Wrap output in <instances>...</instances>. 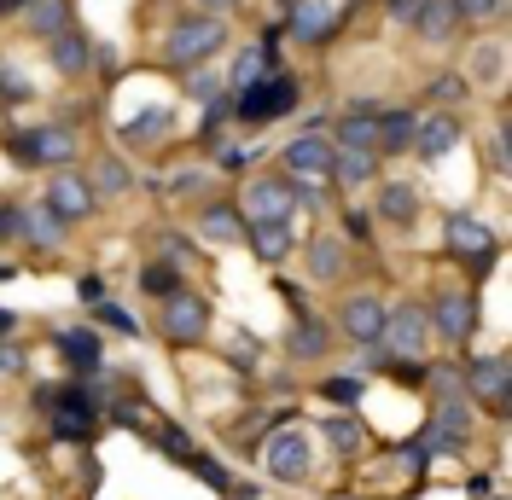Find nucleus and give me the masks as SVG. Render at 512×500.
<instances>
[{"label": "nucleus", "instance_id": "6ab92c4d", "mask_svg": "<svg viewBox=\"0 0 512 500\" xmlns=\"http://www.w3.org/2000/svg\"><path fill=\"white\" fill-rule=\"evenodd\" d=\"M466 384H472L478 396L507 402V361H478V367H466Z\"/></svg>", "mask_w": 512, "mask_h": 500}, {"label": "nucleus", "instance_id": "473e14b6", "mask_svg": "<svg viewBox=\"0 0 512 500\" xmlns=\"http://www.w3.org/2000/svg\"><path fill=\"white\" fill-rule=\"evenodd\" d=\"M99 320H105V326H117V332H128V338L140 332V320H128V314H123V309H111V303L99 309Z\"/></svg>", "mask_w": 512, "mask_h": 500}, {"label": "nucleus", "instance_id": "c756f323", "mask_svg": "<svg viewBox=\"0 0 512 500\" xmlns=\"http://www.w3.org/2000/svg\"><path fill=\"white\" fill-rule=\"evenodd\" d=\"M163 128H169V111H146V117H134L123 134L128 140H152V134H163Z\"/></svg>", "mask_w": 512, "mask_h": 500}, {"label": "nucleus", "instance_id": "f257e3e1", "mask_svg": "<svg viewBox=\"0 0 512 500\" xmlns=\"http://www.w3.org/2000/svg\"><path fill=\"white\" fill-rule=\"evenodd\" d=\"M297 105V82H291L286 70H274V76H262V82H251V88H239V117H280V111H291Z\"/></svg>", "mask_w": 512, "mask_h": 500}, {"label": "nucleus", "instance_id": "e433bc0d", "mask_svg": "<svg viewBox=\"0 0 512 500\" xmlns=\"http://www.w3.org/2000/svg\"><path fill=\"white\" fill-rule=\"evenodd\" d=\"M454 6H460V12H466V18H489V12H495V6H501V0H454Z\"/></svg>", "mask_w": 512, "mask_h": 500}, {"label": "nucleus", "instance_id": "20e7f679", "mask_svg": "<svg viewBox=\"0 0 512 500\" xmlns=\"http://www.w3.org/2000/svg\"><path fill=\"white\" fill-rule=\"evenodd\" d=\"M286 169L297 181H309V187L326 181V175H332V140H326V134H297L286 146Z\"/></svg>", "mask_w": 512, "mask_h": 500}, {"label": "nucleus", "instance_id": "f3484780", "mask_svg": "<svg viewBox=\"0 0 512 500\" xmlns=\"http://www.w3.org/2000/svg\"><path fill=\"white\" fill-rule=\"evenodd\" d=\"M338 146H344V152H373V146H379V123H373V111H355L350 123L338 128Z\"/></svg>", "mask_w": 512, "mask_h": 500}, {"label": "nucleus", "instance_id": "5701e85b", "mask_svg": "<svg viewBox=\"0 0 512 500\" xmlns=\"http://www.w3.org/2000/svg\"><path fill=\"white\" fill-rule=\"evenodd\" d=\"M379 210H384L390 221H408V216H414V187H402V181H390V187L379 192Z\"/></svg>", "mask_w": 512, "mask_h": 500}, {"label": "nucleus", "instance_id": "2eb2a0df", "mask_svg": "<svg viewBox=\"0 0 512 500\" xmlns=\"http://www.w3.org/2000/svg\"><path fill=\"white\" fill-rule=\"evenodd\" d=\"M448 245L460 250V256H489V250H495V239H489V227H483V221L454 216V221H448Z\"/></svg>", "mask_w": 512, "mask_h": 500}, {"label": "nucleus", "instance_id": "4468645a", "mask_svg": "<svg viewBox=\"0 0 512 500\" xmlns=\"http://www.w3.org/2000/svg\"><path fill=\"white\" fill-rule=\"evenodd\" d=\"M414 146H419L425 157L454 152V146H460V123H454V117H431V123H419V128H414Z\"/></svg>", "mask_w": 512, "mask_h": 500}, {"label": "nucleus", "instance_id": "393cba45", "mask_svg": "<svg viewBox=\"0 0 512 500\" xmlns=\"http://www.w3.org/2000/svg\"><path fill=\"white\" fill-rule=\"evenodd\" d=\"M123 187H128V169L117 163V157H99V169H94V181H88V192H105V198H111V192H123Z\"/></svg>", "mask_w": 512, "mask_h": 500}, {"label": "nucleus", "instance_id": "f704fd0d", "mask_svg": "<svg viewBox=\"0 0 512 500\" xmlns=\"http://www.w3.org/2000/svg\"><path fill=\"white\" fill-rule=\"evenodd\" d=\"M326 396H332V402H355V396H361V384H355V378H332V384H326Z\"/></svg>", "mask_w": 512, "mask_h": 500}, {"label": "nucleus", "instance_id": "a878e982", "mask_svg": "<svg viewBox=\"0 0 512 500\" xmlns=\"http://www.w3.org/2000/svg\"><path fill=\"white\" fill-rule=\"evenodd\" d=\"M59 349H64V355H76L82 367H99V338H94V332H64Z\"/></svg>", "mask_w": 512, "mask_h": 500}, {"label": "nucleus", "instance_id": "9d476101", "mask_svg": "<svg viewBox=\"0 0 512 500\" xmlns=\"http://www.w3.org/2000/svg\"><path fill=\"white\" fill-rule=\"evenodd\" d=\"M338 320H344V332H350L355 344H379L384 338V303L379 297H350Z\"/></svg>", "mask_w": 512, "mask_h": 500}, {"label": "nucleus", "instance_id": "dca6fc26", "mask_svg": "<svg viewBox=\"0 0 512 500\" xmlns=\"http://www.w3.org/2000/svg\"><path fill=\"white\" fill-rule=\"evenodd\" d=\"M291 30L303 35V41H320V35L332 30V0H303V6H291Z\"/></svg>", "mask_w": 512, "mask_h": 500}, {"label": "nucleus", "instance_id": "cd10ccee", "mask_svg": "<svg viewBox=\"0 0 512 500\" xmlns=\"http://www.w3.org/2000/svg\"><path fill=\"white\" fill-rule=\"evenodd\" d=\"M338 262H344V250L332 245V239H315V250H309V268H315L320 280H332V274H338Z\"/></svg>", "mask_w": 512, "mask_h": 500}, {"label": "nucleus", "instance_id": "1a4fd4ad", "mask_svg": "<svg viewBox=\"0 0 512 500\" xmlns=\"http://www.w3.org/2000/svg\"><path fill=\"white\" fill-rule=\"evenodd\" d=\"M47 210L59 221H76V216L94 210V192H88L82 175H53V181H47Z\"/></svg>", "mask_w": 512, "mask_h": 500}, {"label": "nucleus", "instance_id": "37998d69", "mask_svg": "<svg viewBox=\"0 0 512 500\" xmlns=\"http://www.w3.org/2000/svg\"><path fill=\"white\" fill-rule=\"evenodd\" d=\"M24 6H30V0H0V12H24Z\"/></svg>", "mask_w": 512, "mask_h": 500}, {"label": "nucleus", "instance_id": "c85d7f7f", "mask_svg": "<svg viewBox=\"0 0 512 500\" xmlns=\"http://www.w3.org/2000/svg\"><path fill=\"white\" fill-rule=\"evenodd\" d=\"M204 233H210L216 245H227V239H239V216H233V210H210V216H204Z\"/></svg>", "mask_w": 512, "mask_h": 500}, {"label": "nucleus", "instance_id": "58836bf2", "mask_svg": "<svg viewBox=\"0 0 512 500\" xmlns=\"http://www.w3.org/2000/svg\"><path fill=\"white\" fill-rule=\"evenodd\" d=\"M192 94H198V99H216V76H210V70H198V76H192Z\"/></svg>", "mask_w": 512, "mask_h": 500}, {"label": "nucleus", "instance_id": "f8f14e48", "mask_svg": "<svg viewBox=\"0 0 512 500\" xmlns=\"http://www.w3.org/2000/svg\"><path fill=\"white\" fill-rule=\"evenodd\" d=\"M396 18H414V30L431 35V41H443L454 30V6L448 0H396Z\"/></svg>", "mask_w": 512, "mask_h": 500}, {"label": "nucleus", "instance_id": "4be33fe9", "mask_svg": "<svg viewBox=\"0 0 512 500\" xmlns=\"http://www.w3.org/2000/svg\"><path fill=\"white\" fill-rule=\"evenodd\" d=\"M53 64H59V70H82V64H88V47H82V35L76 30H59V41H53Z\"/></svg>", "mask_w": 512, "mask_h": 500}, {"label": "nucleus", "instance_id": "7ed1b4c3", "mask_svg": "<svg viewBox=\"0 0 512 500\" xmlns=\"http://www.w3.org/2000/svg\"><path fill=\"white\" fill-rule=\"evenodd\" d=\"M262 466L274 471V477H286V483H303L309 477V437L303 431H274L268 448H262Z\"/></svg>", "mask_w": 512, "mask_h": 500}, {"label": "nucleus", "instance_id": "f03ea898", "mask_svg": "<svg viewBox=\"0 0 512 500\" xmlns=\"http://www.w3.org/2000/svg\"><path fill=\"white\" fill-rule=\"evenodd\" d=\"M222 41H227V35H222L216 18H187V24H175V30H169V59H175V64H198V59H210Z\"/></svg>", "mask_w": 512, "mask_h": 500}, {"label": "nucleus", "instance_id": "72a5a7b5", "mask_svg": "<svg viewBox=\"0 0 512 500\" xmlns=\"http://www.w3.org/2000/svg\"><path fill=\"white\" fill-rule=\"evenodd\" d=\"M0 94H6V99H30V88H24V76H18V70H0Z\"/></svg>", "mask_w": 512, "mask_h": 500}, {"label": "nucleus", "instance_id": "423d86ee", "mask_svg": "<svg viewBox=\"0 0 512 500\" xmlns=\"http://www.w3.org/2000/svg\"><path fill=\"white\" fill-rule=\"evenodd\" d=\"M12 152L24 157V163H70L76 140L59 134V128H35V134H12Z\"/></svg>", "mask_w": 512, "mask_h": 500}, {"label": "nucleus", "instance_id": "a211bd4d", "mask_svg": "<svg viewBox=\"0 0 512 500\" xmlns=\"http://www.w3.org/2000/svg\"><path fill=\"white\" fill-rule=\"evenodd\" d=\"M414 117H408V111H384L379 117V146L384 152H408V146H414Z\"/></svg>", "mask_w": 512, "mask_h": 500}, {"label": "nucleus", "instance_id": "aec40b11", "mask_svg": "<svg viewBox=\"0 0 512 500\" xmlns=\"http://www.w3.org/2000/svg\"><path fill=\"white\" fill-rule=\"evenodd\" d=\"M251 239H256V250L268 256V262H280L291 250V233H286V221H251Z\"/></svg>", "mask_w": 512, "mask_h": 500}, {"label": "nucleus", "instance_id": "39448f33", "mask_svg": "<svg viewBox=\"0 0 512 500\" xmlns=\"http://www.w3.org/2000/svg\"><path fill=\"white\" fill-rule=\"evenodd\" d=\"M204 326H210V309H204V297H187V291H175V297H169V309H163V332H169L175 344H192V338H204Z\"/></svg>", "mask_w": 512, "mask_h": 500}, {"label": "nucleus", "instance_id": "ddd939ff", "mask_svg": "<svg viewBox=\"0 0 512 500\" xmlns=\"http://www.w3.org/2000/svg\"><path fill=\"white\" fill-rule=\"evenodd\" d=\"M472 326H478V314H472V303H466L460 291H448L443 303H437V332H443V338H454V344H460V338H466Z\"/></svg>", "mask_w": 512, "mask_h": 500}, {"label": "nucleus", "instance_id": "7c9ffc66", "mask_svg": "<svg viewBox=\"0 0 512 500\" xmlns=\"http://www.w3.org/2000/svg\"><path fill=\"white\" fill-rule=\"evenodd\" d=\"M140 285L158 291V297H175V268H169V262H152V268L140 274Z\"/></svg>", "mask_w": 512, "mask_h": 500}, {"label": "nucleus", "instance_id": "2f4dec72", "mask_svg": "<svg viewBox=\"0 0 512 500\" xmlns=\"http://www.w3.org/2000/svg\"><path fill=\"white\" fill-rule=\"evenodd\" d=\"M181 460H187V466L198 471V477H204V483H210V489H227V471L216 466V460H204V454H181Z\"/></svg>", "mask_w": 512, "mask_h": 500}, {"label": "nucleus", "instance_id": "4c0bfd02", "mask_svg": "<svg viewBox=\"0 0 512 500\" xmlns=\"http://www.w3.org/2000/svg\"><path fill=\"white\" fill-rule=\"evenodd\" d=\"M24 233V216L18 210H0V239H18Z\"/></svg>", "mask_w": 512, "mask_h": 500}, {"label": "nucleus", "instance_id": "ea45409f", "mask_svg": "<svg viewBox=\"0 0 512 500\" xmlns=\"http://www.w3.org/2000/svg\"><path fill=\"white\" fill-rule=\"evenodd\" d=\"M18 367H24V355L18 349H0V373H18Z\"/></svg>", "mask_w": 512, "mask_h": 500}, {"label": "nucleus", "instance_id": "bb28decb", "mask_svg": "<svg viewBox=\"0 0 512 500\" xmlns=\"http://www.w3.org/2000/svg\"><path fill=\"white\" fill-rule=\"evenodd\" d=\"M24 12H30L35 30H64V18H70V12H64V0H30Z\"/></svg>", "mask_w": 512, "mask_h": 500}, {"label": "nucleus", "instance_id": "6e6552de", "mask_svg": "<svg viewBox=\"0 0 512 500\" xmlns=\"http://www.w3.org/2000/svg\"><path fill=\"white\" fill-rule=\"evenodd\" d=\"M425 309H396V314H384V349H396V355H419L425 349Z\"/></svg>", "mask_w": 512, "mask_h": 500}, {"label": "nucleus", "instance_id": "b1692460", "mask_svg": "<svg viewBox=\"0 0 512 500\" xmlns=\"http://www.w3.org/2000/svg\"><path fill=\"white\" fill-rule=\"evenodd\" d=\"M326 442H332L338 454H355V448H361V425L344 419V413H332V419H326Z\"/></svg>", "mask_w": 512, "mask_h": 500}, {"label": "nucleus", "instance_id": "a19ab883", "mask_svg": "<svg viewBox=\"0 0 512 500\" xmlns=\"http://www.w3.org/2000/svg\"><path fill=\"white\" fill-rule=\"evenodd\" d=\"M82 297L88 303H105V280H82Z\"/></svg>", "mask_w": 512, "mask_h": 500}, {"label": "nucleus", "instance_id": "0eeeda50", "mask_svg": "<svg viewBox=\"0 0 512 500\" xmlns=\"http://www.w3.org/2000/svg\"><path fill=\"white\" fill-rule=\"evenodd\" d=\"M291 204H297L291 181H256V187L245 192V221H286Z\"/></svg>", "mask_w": 512, "mask_h": 500}, {"label": "nucleus", "instance_id": "9b49d317", "mask_svg": "<svg viewBox=\"0 0 512 500\" xmlns=\"http://www.w3.org/2000/svg\"><path fill=\"white\" fill-rule=\"evenodd\" d=\"M47 407H53V431H59V437H88L94 402H88L82 390H59V396H47Z\"/></svg>", "mask_w": 512, "mask_h": 500}, {"label": "nucleus", "instance_id": "412c9836", "mask_svg": "<svg viewBox=\"0 0 512 500\" xmlns=\"http://www.w3.org/2000/svg\"><path fill=\"white\" fill-rule=\"evenodd\" d=\"M332 169L344 187H361V181H373V152H332Z\"/></svg>", "mask_w": 512, "mask_h": 500}, {"label": "nucleus", "instance_id": "c9c22d12", "mask_svg": "<svg viewBox=\"0 0 512 500\" xmlns=\"http://www.w3.org/2000/svg\"><path fill=\"white\" fill-rule=\"evenodd\" d=\"M291 349H303V355H315V349H320V326H297V338H291Z\"/></svg>", "mask_w": 512, "mask_h": 500}, {"label": "nucleus", "instance_id": "79ce46f5", "mask_svg": "<svg viewBox=\"0 0 512 500\" xmlns=\"http://www.w3.org/2000/svg\"><path fill=\"white\" fill-rule=\"evenodd\" d=\"M198 6H204V18H210V12H222V6H233V0H198Z\"/></svg>", "mask_w": 512, "mask_h": 500}]
</instances>
